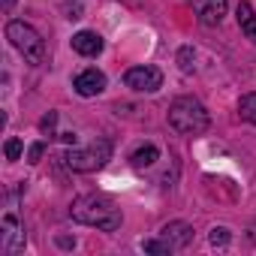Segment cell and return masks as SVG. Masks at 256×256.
I'll list each match as a JSON object with an SVG mask.
<instances>
[{"mask_svg":"<svg viewBox=\"0 0 256 256\" xmlns=\"http://www.w3.org/2000/svg\"><path fill=\"white\" fill-rule=\"evenodd\" d=\"M70 217L76 223H82V226H96L102 232H114L120 226V208L108 196H102V193L78 196L72 202V208H70Z\"/></svg>","mask_w":256,"mask_h":256,"instance_id":"cell-1","label":"cell"},{"mask_svg":"<svg viewBox=\"0 0 256 256\" xmlns=\"http://www.w3.org/2000/svg\"><path fill=\"white\" fill-rule=\"evenodd\" d=\"M169 126L184 136H199L208 130V112L199 100L193 96H178L169 106Z\"/></svg>","mask_w":256,"mask_h":256,"instance_id":"cell-2","label":"cell"},{"mask_svg":"<svg viewBox=\"0 0 256 256\" xmlns=\"http://www.w3.org/2000/svg\"><path fill=\"white\" fill-rule=\"evenodd\" d=\"M6 36H10V42L24 54L28 64L40 66V64L46 60V42H42V36H40L36 28H30V24H24V22H10V24H6Z\"/></svg>","mask_w":256,"mask_h":256,"instance_id":"cell-3","label":"cell"},{"mask_svg":"<svg viewBox=\"0 0 256 256\" xmlns=\"http://www.w3.org/2000/svg\"><path fill=\"white\" fill-rule=\"evenodd\" d=\"M108 157H112V142L108 139H96L88 148H70L64 154V160L72 172H96L108 163Z\"/></svg>","mask_w":256,"mask_h":256,"instance_id":"cell-4","label":"cell"},{"mask_svg":"<svg viewBox=\"0 0 256 256\" xmlns=\"http://www.w3.org/2000/svg\"><path fill=\"white\" fill-rule=\"evenodd\" d=\"M124 84L139 94H154L163 88V72L157 66H133L124 72Z\"/></svg>","mask_w":256,"mask_h":256,"instance_id":"cell-5","label":"cell"},{"mask_svg":"<svg viewBox=\"0 0 256 256\" xmlns=\"http://www.w3.org/2000/svg\"><path fill=\"white\" fill-rule=\"evenodd\" d=\"M24 247V232L18 226V217L16 214H6L4 223H0V253L4 256H12Z\"/></svg>","mask_w":256,"mask_h":256,"instance_id":"cell-6","label":"cell"},{"mask_svg":"<svg viewBox=\"0 0 256 256\" xmlns=\"http://www.w3.org/2000/svg\"><path fill=\"white\" fill-rule=\"evenodd\" d=\"M160 241L169 247V253L184 250V247L193 241V226H187V223H181V220L166 223V226H163V232H160Z\"/></svg>","mask_w":256,"mask_h":256,"instance_id":"cell-7","label":"cell"},{"mask_svg":"<svg viewBox=\"0 0 256 256\" xmlns=\"http://www.w3.org/2000/svg\"><path fill=\"white\" fill-rule=\"evenodd\" d=\"M193 12H196L199 24L217 28L226 16V0H193Z\"/></svg>","mask_w":256,"mask_h":256,"instance_id":"cell-8","label":"cell"},{"mask_svg":"<svg viewBox=\"0 0 256 256\" xmlns=\"http://www.w3.org/2000/svg\"><path fill=\"white\" fill-rule=\"evenodd\" d=\"M72 88H76L82 96H96V94H102V90H106V76H102L100 70H84V72H78V76H76Z\"/></svg>","mask_w":256,"mask_h":256,"instance_id":"cell-9","label":"cell"},{"mask_svg":"<svg viewBox=\"0 0 256 256\" xmlns=\"http://www.w3.org/2000/svg\"><path fill=\"white\" fill-rule=\"evenodd\" d=\"M72 48L82 54V58H96L102 52V36L96 30H78L72 36Z\"/></svg>","mask_w":256,"mask_h":256,"instance_id":"cell-10","label":"cell"},{"mask_svg":"<svg viewBox=\"0 0 256 256\" xmlns=\"http://www.w3.org/2000/svg\"><path fill=\"white\" fill-rule=\"evenodd\" d=\"M238 24H241V30H244V36L250 40V42H256V12H253V6L250 4H238Z\"/></svg>","mask_w":256,"mask_h":256,"instance_id":"cell-11","label":"cell"},{"mask_svg":"<svg viewBox=\"0 0 256 256\" xmlns=\"http://www.w3.org/2000/svg\"><path fill=\"white\" fill-rule=\"evenodd\" d=\"M157 157H160V151H157L154 145H145V148L133 151L130 163H133V169H148V166H154V163H157Z\"/></svg>","mask_w":256,"mask_h":256,"instance_id":"cell-12","label":"cell"},{"mask_svg":"<svg viewBox=\"0 0 256 256\" xmlns=\"http://www.w3.org/2000/svg\"><path fill=\"white\" fill-rule=\"evenodd\" d=\"M238 112H241V118H244V120L256 124V94H244V96H241V102H238Z\"/></svg>","mask_w":256,"mask_h":256,"instance_id":"cell-13","label":"cell"},{"mask_svg":"<svg viewBox=\"0 0 256 256\" xmlns=\"http://www.w3.org/2000/svg\"><path fill=\"white\" fill-rule=\"evenodd\" d=\"M193 60H196L193 48H190V46H184V48L178 52V66H181L184 72H193Z\"/></svg>","mask_w":256,"mask_h":256,"instance_id":"cell-14","label":"cell"},{"mask_svg":"<svg viewBox=\"0 0 256 256\" xmlns=\"http://www.w3.org/2000/svg\"><path fill=\"white\" fill-rule=\"evenodd\" d=\"M4 154H6V160H18L22 157V139H6Z\"/></svg>","mask_w":256,"mask_h":256,"instance_id":"cell-15","label":"cell"},{"mask_svg":"<svg viewBox=\"0 0 256 256\" xmlns=\"http://www.w3.org/2000/svg\"><path fill=\"white\" fill-rule=\"evenodd\" d=\"M229 241V229H223V226H217V229H211V244H217V247H223Z\"/></svg>","mask_w":256,"mask_h":256,"instance_id":"cell-16","label":"cell"},{"mask_svg":"<svg viewBox=\"0 0 256 256\" xmlns=\"http://www.w3.org/2000/svg\"><path fill=\"white\" fill-rule=\"evenodd\" d=\"M54 124H58V114H54V112H48V114L40 120V130H42V133H52V130H54Z\"/></svg>","mask_w":256,"mask_h":256,"instance_id":"cell-17","label":"cell"},{"mask_svg":"<svg viewBox=\"0 0 256 256\" xmlns=\"http://www.w3.org/2000/svg\"><path fill=\"white\" fill-rule=\"evenodd\" d=\"M42 151H46V145H42V142H36V145H30V151H28V163H40V157H42Z\"/></svg>","mask_w":256,"mask_h":256,"instance_id":"cell-18","label":"cell"},{"mask_svg":"<svg viewBox=\"0 0 256 256\" xmlns=\"http://www.w3.org/2000/svg\"><path fill=\"white\" fill-rule=\"evenodd\" d=\"M142 247H145V253H169V247L163 241H145Z\"/></svg>","mask_w":256,"mask_h":256,"instance_id":"cell-19","label":"cell"},{"mask_svg":"<svg viewBox=\"0 0 256 256\" xmlns=\"http://www.w3.org/2000/svg\"><path fill=\"white\" fill-rule=\"evenodd\" d=\"M12 6H16V0H4V10H6V12H10Z\"/></svg>","mask_w":256,"mask_h":256,"instance_id":"cell-20","label":"cell"}]
</instances>
